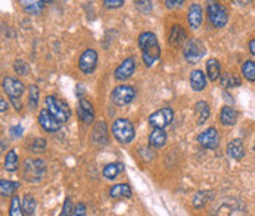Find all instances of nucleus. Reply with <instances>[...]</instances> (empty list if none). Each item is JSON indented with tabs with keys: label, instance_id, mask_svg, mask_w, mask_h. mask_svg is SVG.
Here are the masks:
<instances>
[{
	"label": "nucleus",
	"instance_id": "nucleus-1",
	"mask_svg": "<svg viewBox=\"0 0 255 216\" xmlns=\"http://www.w3.org/2000/svg\"><path fill=\"white\" fill-rule=\"evenodd\" d=\"M139 48L142 51V58L146 67H152L161 56L158 39L151 31H145L139 36Z\"/></svg>",
	"mask_w": 255,
	"mask_h": 216
},
{
	"label": "nucleus",
	"instance_id": "nucleus-2",
	"mask_svg": "<svg viewBox=\"0 0 255 216\" xmlns=\"http://www.w3.org/2000/svg\"><path fill=\"white\" fill-rule=\"evenodd\" d=\"M207 10L211 24L215 28H223L229 21L227 9L218 0H207Z\"/></svg>",
	"mask_w": 255,
	"mask_h": 216
},
{
	"label": "nucleus",
	"instance_id": "nucleus-3",
	"mask_svg": "<svg viewBox=\"0 0 255 216\" xmlns=\"http://www.w3.org/2000/svg\"><path fill=\"white\" fill-rule=\"evenodd\" d=\"M112 135L120 144H128L134 139V126L127 118H118L112 124Z\"/></svg>",
	"mask_w": 255,
	"mask_h": 216
},
{
	"label": "nucleus",
	"instance_id": "nucleus-4",
	"mask_svg": "<svg viewBox=\"0 0 255 216\" xmlns=\"http://www.w3.org/2000/svg\"><path fill=\"white\" fill-rule=\"evenodd\" d=\"M46 108L49 109V112L56 117V120H59L61 123L68 121V118L71 117V109L68 107V104L62 100H59L55 95H49L46 98Z\"/></svg>",
	"mask_w": 255,
	"mask_h": 216
},
{
	"label": "nucleus",
	"instance_id": "nucleus-5",
	"mask_svg": "<svg viewBox=\"0 0 255 216\" xmlns=\"http://www.w3.org/2000/svg\"><path fill=\"white\" fill-rule=\"evenodd\" d=\"M44 163L42 160H27L22 169V176L27 182H39L44 176Z\"/></svg>",
	"mask_w": 255,
	"mask_h": 216
},
{
	"label": "nucleus",
	"instance_id": "nucleus-6",
	"mask_svg": "<svg viewBox=\"0 0 255 216\" xmlns=\"http://www.w3.org/2000/svg\"><path fill=\"white\" fill-rule=\"evenodd\" d=\"M183 55H184V58H186L187 62L195 64V62H198L199 59L204 58V55H205V46H204V43H202L201 40L192 39V40H189V42L184 45V48H183Z\"/></svg>",
	"mask_w": 255,
	"mask_h": 216
},
{
	"label": "nucleus",
	"instance_id": "nucleus-7",
	"mask_svg": "<svg viewBox=\"0 0 255 216\" xmlns=\"http://www.w3.org/2000/svg\"><path fill=\"white\" fill-rule=\"evenodd\" d=\"M134 97H136V91H134L131 86H127V85L117 86V88L112 91V95H111L112 103H114L115 106H120V107L130 104V103L134 100Z\"/></svg>",
	"mask_w": 255,
	"mask_h": 216
},
{
	"label": "nucleus",
	"instance_id": "nucleus-8",
	"mask_svg": "<svg viewBox=\"0 0 255 216\" xmlns=\"http://www.w3.org/2000/svg\"><path fill=\"white\" fill-rule=\"evenodd\" d=\"M172 117H174L172 109L170 107H164L149 115V124L154 129H164L172 121Z\"/></svg>",
	"mask_w": 255,
	"mask_h": 216
},
{
	"label": "nucleus",
	"instance_id": "nucleus-9",
	"mask_svg": "<svg viewBox=\"0 0 255 216\" xmlns=\"http://www.w3.org/2000/svg\"><path fill=\"white\" fill-rule=\"evenodd\" d=\"M198 142H199L204 148L214 150V148H217L218 144H220V135H218V132H217L215 127H208L207 130H204V132L199 133Z\"/></svg>",
	"mask_w": 255,
	"mask_h": 216
},
{
	"label": "nucleus",
	"instance_id": "nucleus-10",
	"mask_svg": "<svg viewBox=\"0 0 255 216\" xmlns=\"http://www.w3.org/2000/svg\"><path fill=\"white\" fill-rule=\"evenodd\" d=\"M97 65V54L94 49H85L80 56L79 67L85 74H91Z\"/></svg>",
	"mask_w": 255,
	"mask_h": 216
},
{
	"label": "nucleus",
	"instance_id": "nucleus-11",
	"mask_svg": "<svg viewBox=\"0 0 255 216\" xmlns=\"http://www.w3.org/2000/svg\"><path fill=\"white\" fill-rule=\"evenodd\" d=\"M39 123L42 126V129H44L46 132L49 133H53V132H58L62 126V123L59 120H56V117H53L47 108L42 109V112L39 114Z\"/></svg>",
	"mask_w": 255,
	"mask_h": 216
},
{
	"label": "nucleus",
	"instance_id": "nucleus-12",
	"mask_svg": "<svg viewBox=\"0 0 255 216\" xmlns=\"http://www.w3.org/2000/svg\"><path fill=\"white\" fill-rule=\"evenodd\" d=\"M3 91L10 97V100H19L25 91L22 82H19L18 79L13 77H4L3 79Z\"/></svg>",
	"mask_w": 255,
	"mask_h": 216
},
{
	"label": "nucleus",
	"instance_id": "nucleus-13",
	"mask_svg": "<svg viewBox=\"0 0 255 216\" xmlns=\"http://www.w3.org/2000/svg\"><path fill=\"white\" fill-rule=\"evenodd\" d=\"M134 70H136V62H134V59L133 58H127V59H124L118 67H117V70H115V79L117 80H121V82H124V80H127V79H130L133 74H134Z\"/></svg>",
	"mask_w": 255,
	"mask_h": 216
},
{
	"label": "nucleus",
	"instance_id": "nucleus-14",
	"mask_svg": "<svg viewBox=\"0 0 255 216\" xmlns=\"http://www.w3.org/2000/svg\"><path fill=\"white\" fill-rule=\"evenodd\" d=\"M77 114H79L80 120L83 123H85V124H90L94 120V109H93V106L87 100H85V98H80V101H79Z\"/></svg>",
	"mask_w": 255,
	"mask_h": 216
},
{
	"label": "nucleus",
	"instance_id": "nucleus-15",
	"mask_svg": "<svg viewBox=\"0 0 255 216\" xmlns=\"http://www.w3.org/2000/svg\"><path fill=\"white\" fill-rule=\"evenodd\" d=\"M187 21H189V25L192 28H199V25L202 24V7L201 4L198 3H193L190 4L189 10H187Z\"/></svg>",
	"mask_w": 255,
	"mask_h": 216
},
{
	"label": "nucleus",
	"instance_id": "nucleus-16",
	"mask_svg": "<svg viewBox=\"0 0 255 216\" xmlns=\"http://www.w3.org/2000/svg\"><path fill=\"white\" fill-rule=\"evenodd\" d=\"M227 156L235 160H241L245 157V147L242 139H233L227 144Z\"/></svg>",
	"mask_w": 255,
	"mask_h": 216
},
{
	"label": "nucleus",
	"instance_id": "nucleus-17",
	"mask_svg": "<svg viewBox=\"0 0 255 216\" xmlns=\"http://www.w3.org/2000/svg\"><path fill=\"white\" fill-rule=\"evenodd\" d=\"M190 86L195 92H201L207 86V77L201 70H193L190 73Z\"/></svg>",
	"mask_w": 255,
	"mask_h": 216
},
{
	"label": "nucleus",
	"instance_id": "nucleus-18",
	"mask_svg": "<svg viewBox=\"0 0 255 216\" xmlns=\"http://www.w3.org/2000/svg\"><path fill=\"white\" fill-rule=\"evenodd\" d=\"M93 142L97 145H103L108 142V129L105 121H97L93 129Z\"/></svg>",
	"mask_w": 255,
	"mask_h": 216
},
{
	"label": "nucleus",
	"instance_id": "nucleus-19",
	"mask_svg": "<svg viewBox=\"0 0 255 216\" xmlns=\"http://www.w3.org/2000/svg\"><path fill=\"white\" fill-rule=\"evenodd\" d=\"M22 9L30 15H40L43 12V0H18Z\"/></svg>",
	"mask_w": 255,
	"mask_h": 216
},
{
	"label": "nucleus",
	"instance_id": "nucleus-20",
	"mask_svg": "<svg viewBox=\"0 0 255 216\" xmlns=\"http://www.w3.org/2000/svg\"><path fill=\"white\" fill-rule=\"evenodd\" d=\"M184 40H186V31L183 30V27H180L178 24L172 25L170 39H169L171 46H181L184 43Z\"/></svg>",
	"mask_w": 255,
	"mask_h": 216
},
{
	"label": "nucleus",
	"instance_id": "nucleus-21",
	"mask_svg": "<svg viewBox=\"0 0 255 216\" xmlns=\"http://www.w3.org/2000/svg\"><path fill=\"white\" fill-rule=\"evenodd\" d=\"M207 76L211 82H215L221 77V65L215 58L207 61Z\"/></svg>",
	"mask_w": 255,
	"mask_h": 216
},
{
	"label": "nucleus",
	"instance_id": "nucleus-22",
	"mask_svg": "<svg viewBox=\"0 0 255 216\" xmlns=\"http://www.w3.org/2000/svg\"><path fill=\"white\" fill-rule=\"evenodd\" d=\"M212 199H214V193L212 191H198L193 196V199H192V206L196 208V209H201L207 203H210Z\"/></svg>",
	"mask_w": 255,
	"mask_h": 216
},
{
	"label": "nucleus",
	"instance_id": "nucleus-23",
	"mask_svg": "<svg viewBox=\"0 0 255 216\" xmlns=\"http://www.w3.org/2000/svg\"><path fill=\"white\" fill-rule=\"evenodd\" d=\"M220 121L224 126H233L238 121V111L229 106L223 107L221 114H220Z\"/></svg>",
	"mask_w": 255,
	"mask_h": 216
},
{
	"label": "nucleus",
	"instance_id": "nucleus-24",
	"mask_svg": "<svg viewBox=\"0 0 255 216\" xmlns=\"http://www.w3.org/2000/svg\"><path fill=\"white\" fill-rule=\"evenodd\" d=\"M167 142V135L163 129H154L149 136V145L152 148H163Z\"/></svg>",
	"mask_w": 255,
	"mask_h": 216
},
{
	"label": "nucleus",
	"instance_id": "nucleus-25",
	"mask_svg": "<svg viewBox=\"0 0 255 216\" xmlns=\"http://www.w3.org/2000/svg\"><path fill=\"white\" fill-rule=\"evenodd\" d=\"M217 216H244L241 205L235 203H223L217 212Z\"/></svg>",
	"mask_w": 255,
	"mask_h": 216
},
{
	"label": "nucleus",
	"instance_id": "nucleus-26",
	"mask_svg": "<svg viewBox=\"0 0 255 216\" xmlns=\"http://www.w3.org/2000/svg\"><path fill=\"white\" fill-rule=\"evenodd\" d=\"M109 196L112 199H130L131 197V188L127 184H118L109 190Z\"/></svg>",
	"mask_w": 255,
	"mask_h": 216
},
{
	"label": "nucleus",
	"instance_id": "nucleus-27",
	"mask_svg": "<svg viewBox=\"0 0 255 216\" xmlns=\"http://www.w3.org/2000/svg\"><path fill=\"white\" fill-rule=\"evenodd\" d=\"M195 114H196V121L198 124H204L207 118L210 117V106L205 101H199L195 104Z\"/></svg>",
	"mask_w": 255,
	"mask_h": 216
},
{
	"label": "nucleus",
	"instance_id": "nucleus-28",
	"mask_svg": "<svg viewBox=\"0 0 255 216\" xmlns=\"http://www.w3.org/2000/svg\"><path fill=\"white\" fill-rule=\"evenodd\" d=\"M18 166H19V157L16 154V150H10L4 159V169L7 172H15L18 169Z\"/></svg>",
	"mask_w": 255,
	"mask_h": 216
},
{
	"label": "nucleus",
	"instance_id": "nucleus-29",
	"mask_svg": "<svg viewBox=\"0 0 255 216\" xmlns=\"http://www.w3.org/2000/svg\"><path fill=\"white\" fill-rule=\"evenodd\" d=\"M18 188H19V184L18 182H12V181H6V179H1L0 181V191H1V196L3 197L13 196Z\"/></svg>",
	"mask_w": 255,
	"mask_h": 216
},
{
	"label": "nucleus",
	"instance_id": "nucleus-30",
	"mask_svg": "<svg viewBox=\"0 0 255 216\" xmlns=\"http://www.w3.org/2000/svg\"><path fill=\"white\" fill-rule=\"evenodd\" d=\"M121 170H123V164L121 163H111V164H106L103 167V176L106 179H114Z\"/></svg>",
	"mask_w": 255,
	"mask_h": 216
},
{
	"label": "nucleus",
	"instance_id": "nucleus-31",
	"mask_svg": "<svg viewBox=\"0 0 255 216\" xmlns=\"http://www.w3.org/2000/svg\"><path fill=\"white\" fill-rule=\"evenodd\" d=\"M9 216H25L24 209H22V203L19 200L18 196H13L10 200V206H9Z\"/></svg>",
	"mask_w": 255,
	"mask_h": 216
},
{
	"label": "nucleus",
	"instance_id": "nucleus-32",
	"mask_svg": "<svg viewBox=\"0 0 255 216\" xmlns=\"http://www.w3.org/2000/svg\"><path fill=\"white\" fill-rule=\"evenodd\" d=\"M242 76L250 80L255 82V62L254 61H245L242 65Z\"/></svg>",
	"mask_w": 255,
	"mask_h": 216
},
{
	"label": "nucleus",
	"instance_id": "nucleus-33",
	"mask_svg": "<svg viewBox=\"0 0 255 216\" xmlns=\"http://www.w3.org/2000/svg\"><path fill=\"white\" fill-rule=\"evenodd\" d=\"M36 206H37V203H36V200H34V197L33 196H25L24 197V200H22V209H24V214L27 216H31L34 214V211H36Z\"/></svg>",
	"mask_w": 255,
	"mask_h": 216
},
{
	"label": "nucleus",
	"instance_id": "nucleus-34",
	"mask_svg": "<svg viewBox=\"0 0 255 216\" xmlns=\"http://www.w3.org/2000/svg\"><path fill=\"white\" fill-rule=\"evenodd\" d=\"M39 88L36 85H31L30 86V97H28V104H30V108L31 109H36L37 108V104H39Z\"/></svg>",
	"mask_w": 255,
	"mask_h": 216
},
{
	"label": "nucleus",
	"instance_id": "nucleus-35",
	"mask_svg": "<svg viewBox=\"0 0 255 216\" xmlns=\"http://www.w3.org/2000/svg\"><path fill=\"white\" fill-rule=\"evenodd\" d=\"M220 80H221V85L224 86V88H233V86H239V79H236L235 76H232L230 73H226V74H223L221 77H220Z\"/></svg>",
	"mask_w": 255,
	"mask_h": 216
},
{
	"label": "nucleus",
	"instance_id": "nucleus-36",
	"mask_svg": "<svg viewBox=\"0 0 255 216\" xmlns=\"http://www.w3.org/2000/svg\"><path fill=\"white\" fill-rule=\"evenodd\" d=\"M134 4L142 13H149L152 10V1L151 0H134Z\"/></svg>",
	"mask_w": 255,
	"mask_h": 216
},
{
	"label": "nucleus",
	"instance_id": "nucleus-37",
	"mask_svg": "<svg viewBox=\"0 0 255 216\" xmlns=\"http://www.w3.org/2000/svg\"><path fill=\"white\" fill-rule=\"evenodd\" d=\"M13 68H15V71H16L18 74H21V76H25V74H28V71H30L28 64H27L25 61H22V59H18V61L15 62Z\"/></svg>",
	"mask_w": 255,
	"mask_h": 216
},
{
	"label": "nucleus",
	"instance_id": "nucleus-38",
	"mask_svg": "<svg viewBox=\"0 0 255 216\" xmlns=\"http://www.w3.org/2000/svg\"><path fill=\"white\" fill-rule=\"evenodd\" d=\"M44 148H46V141L42 139V138L34 139V142L31 144V150H33L34 153H40V151H43Z\"/></svg>",
	"mask_w": 255,
	"mask_h": 216
},
{
	"label": "nucleus",
	"instance_id": "nucleus-39",
	"mask_svg": "<svg viewBox=\"0 0 255 216\" xmlns=\"http://www.w3.org/2000/svg\"><path fill=\"white\" fill-rule=\"evenodd\" d=\"M124 4V0H103V6L108 9H118Z\"/></svg>",
	"mask_w": 255,
	"mask_h": 216
},
{
	"label": "nucleus",
	"instance_id": "nucleus-40",
	"mask_svg": "<svg viewBox=\"0 0 255 216\" xmlns=\"http://www.w3.org/2000/svg\"><path fill=\"white\" fill-rule=\"evenodd\" d=\"M71 214H73V203H71V199H67L65 203H64L61 216H71Z\"/></svg>",
	"mask_w": 255,
	"mask_h": 216
},
{
	"label": "nucleus",
	"instance_id": "nucleus-41",
	"mask_svg": "<svg viewBox=\"0 0 255 216\" xmlns=\"http://www.w3.org/2000/svg\"><path fill=\"white\" fill-rule=\"evenodd\" d=\"M71 216H85V206L83 203H79L74 209H73V214Z\"/></svg>",
	"mask_w": 255,
	"mask_h": 216
},
{
	"label": "nucleus",
	"instance_id": "nucleus-42",
	"mask_svg": "<svg viewBox=\"0 0 255 216\" xmlns=\"http://www.w3.org/2000/svg\"><path fill=\"white\" fill-rule=\"evenodd\" d=\"M140 156H142V159L146 160V162H151V160L154 159V153H152V150H149V148H142V150H140Z\"/></svg>",
	"mask_w": 255,
	"mask_h": 216
},
{
	"label": "nucleus",
	"instance_id": "nucleus-43",
	"mask_svg": "<svg viewBox=\"0 0 255 216\" xmlns=\"http://www.w3.org/2000/svg\"><path fill=\"white\" fill-rule=\"evenodd\" d=\"M164 3L169 9H177L184 3V0H164Z\"/></svg>",
	"mask_w": 255,
	"mask_h": 216
},
{
	"label": "nucleus",
	"instance_id": "nucleus-44",
	"mask_svg": "<svg viewBox=\"0 0 255 216\" xmlns=\"http://www.w3.org/2000/svg\"><path fill=\"white\" fill-rule=\"evenodd\" d=\"M10 136H12V138H19V136H22V127H21V126H13V127L10 129Z\"/></svg>",
	"mask_w": 255,
	"mask_h": 216
},
{
	"label": "nucleus",
	"instance_id": "nucleus-45",
	"mask_svg": "<svg viewBox=\"0 0 255 216\" xmlns=\"http://www.w3.org/2000/svg\"><path fill=\"white\" fill-rule=\"evenodd\" d=\"M6 109H7V104H6V103H4V100L1 98V100H0V111H1V112H4Z\"/></svg>",
	"mask_w": 255,
	"mask_h": 216
},
{
	"label": "nucleus",
	"instance_id": "nucleus-46",
	"mask_svg": "<svg viewBox=\"0 0 255 216\" xmlns=\"http://www.w3.org/2000/svg\"><path fill=\"white\" fill-rule=\"evenodd\" d=\"M250 52L255 56V39H253V40L250 42Z\"/></svg>",
	"mask_w": 255,
	"mask_h": 216
},
{
	"label": "nucleus",
	"instance_id": "nucleus-47",
	"mask_svg": "<svg viewBox=\"0 0 255 216\" xmlns=\"http://www.w3.org/2000/svg\"><path fill=\"white\" fill-rule=\"evenodd\" d=\"M236 4H239V6H247L251 0H233Z\"/></svg>",
	"mask_w": 255,
	"mask_h": 216
},
{
	"label": "nucleus",
	"instance_id": "nucleus-48",
	"mask_svg": "<svg viewBox=\"0 0 255 216\" xmlns=\"http://www.w3.org/2000/svg\"><path fill=\"white\" fill-rule=\"evenodd\" d=\"M44 3H50V1H53V0H43Z\"/></svg>",
	"mask_w": 255,
	"mask_h": 216
}]
</instances>
